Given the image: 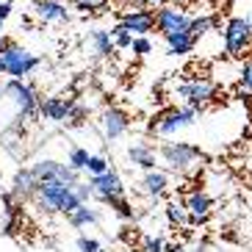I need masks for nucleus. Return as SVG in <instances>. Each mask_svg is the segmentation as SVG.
I'll list each match as a JSON object with an SVG mask.
<instances>
[{
  "label": "nucleus",
  "mask_w": 252,
  "mask_h": 252,
  "mask_svg": "<svg viewBox=\"0 0 252 252\" xmlns=\"http://www.w3.org/2000/svg\"><path fill=\"white\" fill-rule=\"evenodd\" d=\"M33 197H36L39 208L42 211H50V214H67L69 216L75 208H81V202H78L72 189L56 183V180H42Z\"/></svg>",
  "instance_id": "f257e3e1"
},
{
  "label": "nucleus",
  "mask_w": 252,
  "mask_h": 252,
  "mask_svg": "<svg viewBox=\"0 0 252 252\" xmlns=\"http://www.w3.org/2000/svg\"><path fill=\"white\" fill-rule=\"evenodd\" d=\"M0 61H3V75H11L14 81H25L42 64L39 56H33L31 50H25L23 45H14V42H8V47L0 53Z\"/></svg>",
  "instance_id": "f03ea898"
},
{
  "label": "nucleus",
  "mask_w": 252,
  "mask_h": 252,
  "mask_svg": "<svg viewBox=\"0 0 252 252\" xmlns=\"http://www.w3.org/2000/svg\"><path fill=\"white\" fill-rule=\"evenodd\" d=\"M158 156L172 172H189L202 158V150L189 141H163L158 147Z\"/></svg>",
  "instance_id": "7ed1b4c3"
},
{
  "label": "nucleus",
  "mask_w": 252,
  "mask_h": 252,
  "mask_svg": "<svg viewBox=\"0 0 252 252\" xmlns=\"http://www.w3.org/2000/svg\"><path fill=\"white\" fill-rule=\"evenodd\" d=\"M197 114L200 111H194L189 105H183V108H169V111L158 114V117L150 122V133L169 139V136H175L178 130H183V127H191L194 122H197Z\"/></svg>",
  "instance_id": "20e7f679"
},
{
  "label": "nucleus",
  "mask_w": 252,
  "mask_h": 252,
  "mask_svg": "<svg viewBox=\"0 0 252 252\" xmlns=\"http://www.w3.org/2000/svg\"><path fill=\"white\" fill-rule=\"evenodd\" d=\"M175 94L183 100L189 108H194V111H202L208 103H214L216 94H219V86H216L214 81H208V78H191V81L180 83L178 89H175Z\"/></svg>",
  "instance_id": "39448f33"
},
{
  "label": "nucleus",
  "mask_w": 252,
  "mask_h": 252,
  "mask_svg": "<svg viewBox=\"0 0 252 252\" xmlns=\"http://www.w3.org/2000/svg\"><path fill=\"white\" fill-rule=\"evenodd\" d=\"M3 94H8V100L14 103L17 108V119H31L33 114H39V103H42V97L36 94L33 86H28L25 81H11L3 83Z\"/></svg>",
  "instance_id": "423d86ee"
},
{
  "label": "nucleus",
  "mask_w": 252,
  "mask_h": 252,
  "mask_svg": "<svg viewBox=\"0 0 252 252\" xmlns=\"http://www.w3.org/2000/svg\"><path fill=\"white\" fill-rule=\"evenodd\" d=\"M222 39H224V53L233 56V59H241L247 50L252 47V28L244 17H230L224 23L222 31Z\"/></svg>",
  "instance_id": "0eeeda50"
},
{
  "label": "nucleus",
  "mask_w": 252,
  "mask_h": 252,
  "mask_svg": "<svg viewBox=\"0 0 252 252\" xmlns=\"http://www.w3.org/2000/svg\"><path fill=\"white\" fill-rule=\"evenodd\" d=\"M31 172L36 175V180L42 183V180H56V183L67 186V189H72L75 183H81V178H78V172L69 169L67 163L61 161H53V158H39L33 166H31Z\"/></svg>",
  "instance_id": "6e6552de"
},
{
  "label": "nucleus",
  "mask_w": 252,
  "mask_h": 252,
  "mask_svg": "<svg viewBox=\"0 0 252 252\" xmlns=\"http://www.w3.org/2000/svg\"><path fill=\"white\" fill-rule=\"evenodd\" d=\"M89 186H92V194H94L100 202H105V205H108L111 200L125 197V183H122V178H119V172H114V169L89 178Z\"/></svg>",
  "instance_id": "1a4fd4ad"
},
{
  "label": "nucleus",
  "mask_w": 252,
  "mask_h": 252,
  "mask_svg": "<svg viewBox=\"0 0 252 252\" xmlns=\"http://www.w3.org/2000/svg\"><path fill=\"white\" fill-rule=\"evenodd\" d=\"M189 23H191V17L186 14L180 6H166L156 8V31L161 36H169V33H178V31H189Z\"/></svg>",
  "instance_id": "9d476101"
},
{
  "label": "nucleus",
  "mask_w": 252,
  "mask_h": 252,
  "mask_svg": "<svg viewBox=\"0 0 252 252\" xmlns=\"http://www.w3.org/2000/svg\"><path fill=\"white\" fill-rule=\"evenodd\" d=\"M119 25L133 33V36H150L156 31V11L150 8H133V11H122L119 14Z\"/></svg>",
  "instance_id": "9b49d317"
},
{
  "label": "nucleus",
  "mask_w": 252,
  "mask_h": 252,
  "mask_svg": "<svg viewBox=\"0 0 252 252\" xmlns=\"http://www.w3.org/2000/svg\"><path fill=\"white\" fill-rule=\"evenodd\" d=\"M186 211H189V222L191 227H197V224H205L208 219H211V208H214V200H211V194L202 191V189H194L189 197H186Z\"/></svg>",
  "instance_id": "f8f14e48"
},
{
  "label": "nucleus",
  "mask_w": 252,
  "mask_h": 252,
  "mask_svg": "<svg viewBox=\"0 0 252 252\" xmlns=\"http://www.w3.org/2000/svg\"><path fill=\"white\" fill-rule=\"evenodd\" d=\"M100 127H103V136L108 141H117L130 130V114L122 108H105L100 117Z\"/></svg>",
  "instance_id": "ddd939ff"
},
{
  "label": "nucleus",
  "mask_w": 252,
  "mask_h": 252,
  "mask_svg": "<svg viewBox=\"0 0 252 252\" xmlns=\"http://www.w3.org/2000/svg\"><path fill=\"white\" fill-rule=\"evenodd\" d=\"M33 14L42 23H69V8L61 0H33Z\"/></svg>",
  "instance_id": "4468645a"
},
{
  "label": "nucleus",
  "mask_w": 252,
  "mask_h": 252,
  "mask_svg": "<svg viewBox=\"0 0 252 252\" xmlns=\"http://www.w3.org/2000/svg\"><path fill=\"white\" fill-rule=\"evenodd\" d=\"M72 108H75V100H64V97H47V100L39 103V114L47 122H67Z\"/></svg>",
  "instance_id": "2eb2a0df"
},
{
  "label": "nucleus",
  "mask_w": 252,
  "mask_h": 252,
  "mask_svg": "<svg viewBox=\"0 0 252 252\" xmlns=\"http://www.w3.org/2000/svg\"><path fill=\"white\" fill-rule=\"evenodd\" d=\"M127 161H130V166H139L144 172L156 169V147L150 141H136L127 147Z\"/></svg>",
  "instance_id": "dca6fc26"
},
{
  "label": "nucleus",
  "mask_w": 252,
  "mask_h": 252,
  "mask_svg": "<svg viewBox=\"0 0 252 252\" xmlns=\"http://www.w3.org/2000/svg\"><path fill=\"white\" fill-rule=\"evenodd\" d=\"M86 47L92 50V56H97V59H108L114 53V39H111V31L105 28H97L89 33V39H86Z\"/></svg>",
  "instance_id": "f3484780"
},
{
  "label": "nucleus",
  "mask_w": 252,
  "mask_h": 252,
  "mask_svg": "<svg viewBox=\"0 0 252 252\" xmlns=\"http://www.w3.org/2000/svg\"><path fill=\"white\" fill-rule=\"evenodd\" d=\"M163 42H166V53H169V56H189V53H194V47H197V39H194L189 31L169 33V36H163Z\"/></svg>",
  "instance_id": "a211bd4d"
},
{
  "label": "nucleus",
  "mask_w": 252,
  "mask_h": 252,
  "mask_svg": "<svg viewBox=\"0 0 252 252\" xmlns=\"http://www.w3.org/2000/svg\"><path fill=\"white\" fill-rule=\"evenodd\" d=\"M36 189H39V180L31 169H17L14 172V180H11V194H14V197H23V200L25 197H33Z\"/></svg>",
  "instance_id": "6ab92c4d"
},
{
  "label": "nucleus",
  "mask_w": 252,
  "mask_h": 252,
  "mask_svg": "<svg viewBox=\"0 0 252 252\" xmlns=\"http://www.w3.org/2000/svg\"><path fill=\"white\" fill-rule=\"evenodd\" d=\"M141 186H144V191L150 194V197H163V194L169 191V175L161 169H150L144 172V178H141Z\"/></svg>",
  "instance_id": "aec40b11"
},
{
  "label": "nucleus",
  "mask_w": 252,
  "mask_h": 252,
  "mask_svg": "<svg viewBox=\"0 0 252 252\" xmlns=\"http://www.w3.org/2000/svg\"><path fill=\"white\" fill-rule=\"evenodd\" d=\"M97 222H100V211L89 208V202L81 208H75L72 214H69V224L72 227H86V224H97Z\"/></svg>",
  "instance_id": "412c9836"
},
{
  "label": "nucleus",
  "mask_w": 252,
  "mask_h": 252,
  "mask_svg": "<svg viewBox=\"0 0 252 252\" xmlns=\"http://www.w3.org/2000/svg\"><path fill=\"white\" fill-rule=\"evenodd\" d=\"M211 28H214V17H191V23H189V33H191L197 42H200L202 36H208L211 33Z\"/></svg>",
  "instance_id": "4be33fe9"
},
{
  "label": "nucleus",
  "mask_w": 252,
  "mask_h": 252,
  "mask_svg": "<svg viewBox=\"0 0 252 252\" xmlns=\"http://www.w3.org/2000/svg\"><path fill=\"white\" fill-rule=\"evenodd\" d=\"M166 219H169L172 224H180V227H183V224L189 222V211H186V202H183V200H172L169 205H166Z\"/></svg>",
  "instance_id": "5701e85b"
},
{
  "label": "nucleus",
  "mask_w": 252,
  "mask_h": 252,
  "mask_svg": "<svg viewBox=\"0 0 252 252\" xmlns=\"http://www.w3.org/2000/svg\"><path fill=\"white\" fill-rule=\"evenodd\" d=\"M86 163H89V150H83V147H72V150H69V158H67L69 169H75L78 175H81V172L86 169Z\"/></svg>",
  "instance_id": "b1692460"
},
{
  "label": "nucleus",
  "mask_w": 252,
  "mask_h": 252,
  "mask_svg": "<svg viewBox=\"0 0 252 252\" xmlns=\"http://www.w3.org/2000/svg\"><path fill=\"white\" fill-rule=\"evenodd\" d=\"M111 39H114V50H130V45H133V33H127L119 23L111 28Z\"/></svg>",
  "instance_id": "393cba45"
},
{
  "label": "nucleus",
  "mask_w": 252,
  "mask_h": 252,
  "mask_svg": "<svg viewBox=\"0 0 252 252\" xmlns=\"http://www.w3.org/2000/svg\"><path fill=\"white\" fill-rule=\"evenodd\" d=\"M75 8L83 11V14H92V11H108L111 0H72Z\"/></svg>",
  "instance_id": "a878e982"
},
{
  "label": "nucleus",
  "mask_w": 252,
  "mask_h": 252,
  "mask_svg": "<svg viewBox=\"0 0 252 252\" xmlns=\"http://www.w3.org/2000/svg\"><path fill=\"white\" fill-rule=\"evenodd\" d=\"M108 205L114 208V214H117L119 219H133V216H136V208L130 205V202H127L125 197H119V200H111Z\"/></svg>",
  "instance_id": "bb28decb"
},
{
  "label": "nucleus",
  "mask_w": 252,
  "mask_h": 252,
  "mask_svg": "<svg viewBox=\"0 0 252 252\" xmlns=\"http://www.w3.org/2000/svg\"><path fill=\"white\" fill-rule=\"evenodd\" d=\"M111 166H108V161H105L103 156H89V163H86V172H89V178H94V175H103V172H108Z\"/></svg>",
  "instance_id": "cd10ccee"
},
{
  "label": "nucleus",
  "mask_w": 252,
  "mask_h": 252,
  "mask_svg": "<svg viewBox=\"0 0 252 252\" xmlns=\"http://www.w3.org/2000/svg\"><path fill=\"white\" fill-rule=\"evenodd\" d=\"M130 50H133V56H150L153 53V39L150 36H133V45H130Z\"/></svg>",
  "instance_id": "c85d7f7f"
},
{
  "label": "nucleus",
  "mask_w": 252,
  "mask_h": 252,
  "mask_svg": "<svg viewBox=\"0 0 252 252\" xmlns=\"http://www.w3.org/2000/svg\"><path fill=\"white\" fill-rule=\"evenodd\" d=\"M75 247H78V252H103V244L97 238H89V236H81L75 241Z\"/></svg>",
  "instance_id": "c756f323"
},
{
  "label": "nucleus",
  "mask_w": 252,
  "mask_h": 252,
  "mask_svg": "<svg viewBox=\"0 0 252 252\" xmlns=\"http://www.w3.org/2000/svg\"><path fill=\"white\" fill-rule=\"evenodd\" d=\"M163 238L161 236H144L141 238V252H163Z\"/></svg>",
  "instance_id": "7c9ffc66"
},
{
  "label": "nucleus",
  "mask_w": 252,
  "mask_h": 252,
  "mask_svg": "<svg viewBox=\"0 0 252 252\" xmlns=\"http://www.w3.org/2000/svg\"><path fill=\"white\" fill-rule=\"evenodd\" d=\"M238 81H241V86L252 94V59H247L244 64H241V69H238Z\"/></svg>",
  "instance_id": "2f4dec72"
},
{
  "label": "nucleus",
  "mask_w": 252,
  "mask_h": 252,
  "mask_svg": "<svg viewBox=\"0 0 252 252\" xmlns=\"http://www.w3.org/2000/svg\"><path fill=\"white\" fill-rule=\"evenodd\" d=\"M72 191H75V197H78V202H81V205H86V202L94 197V194H92V186H89V183H75V186H72Z\"/></svg>",
  "instance_id": "473e14b6"
},
{
  "label": "nucleus",
  "mask_w": 252,
  "mask_h": 252,
  "mask_svg": "<svg viewBox=\"0 0 252 252\" xmlns=\"http://www.w3.org/2000/svg\"><path fill=\"white\" fill-rule=\"evenodd\" d=\"M136 6H141V8H150V11H156V8H161V6H166L169 0H133Z\"/></svg>",
  "instance_id": "72a5a7b5"
},
{
  "label": "nucleus",
  "mask_w": 252,
  "mask_h": 252,
  "mask_svg": "<svg viewBox=\"0 0 252 252\" xmlns=\"http://www.w3.org/2000/svg\"><path fill=\"white\" fill-rule=\"evenodd\" d=\"M11 11H14V6H11L8 0H3V3H0V23H6L8 17H11Z\"/></svg>",
  "instance_id": "f704fd0d"
},
{
  "label": "nucleus",
  "mask_w": 252,
  "mask_h": 252,
  "mask_svg": "<svg viewBox=\"0 0 252 252\" xmlns=\"http://www.w3.org/2000/svg\"><path fill=\"white\" fill-rule=\"evenodd\" d=\"M163 252H186L180 244H169V247H163Z\"/></svg>",
  "instance_id": "c9c22d12"
},
{
  "label": "nucleus",
  "mask_w": 252,
  "mask_h": 252,
  "mask_svg": "<svg viewBox=\"0 0 252 252\" xmlns=\"http://www.w3.org/2000/svg\"><path fill=\"white\" fill-rule=\"evenodd\" d=\"M6 47H8V39H6V36H3V33H0V53L6 50Z\"/></svg>",
  "instance_id": "e433bc0d"
},
{
  "label": "nucleus",
  "mask_w": 252,
  "mask_h": 252,
  "mask_svg": "<svg viewBox=\"0 0 252 252\" xmlns=\"http://www.w3.org/2000/svg\"><path fill=\"white\" fill-rule=\"evenodd\" d=\"M244 20H247V23H250V28H252V11H250V14L244 17Z\"/></svg>",
  "instance_id": "4c0bfd02"
},
{
  "label": "nucleus",
  "mask_w": 252,
  "mask_h": 252,
  "mask_svg": "<svg viewBox=\"0 0 252 252\" xmlns=\"http://www.w3.org/2000/svg\"><path fill=\"white\" fill-rule=\"evenodd\" d=\"M0 75H3V61H0Z\"/></svg>",
  "instance_id": "58836bf2"
},
{
  "label": "nucleus",
  "mask_w": 252,
  "mask_h": 252,
  "mask_svg": "<svg viewBox=\"0 0 252 252\" xmlns=\"http://www.w3.org/2000/svg\"><path fill=\"white\" fill-rule=\"evenodd\" d=\"M0 97H3V83H0Z\"/></svg>",
  "instance_id": "ea45409f"
},
{
  "label": "nucleus",
  "mask_w": 252,
  "mask_h": 252,
  "mask_svg": "<svg viewBox=\"0 0 252 252\" xmlns=\"http://www.w3.org/2000/svg\"><path fill=\"white\" fill-rule=\"evenodd\" d=\"M0 28H3V23H0Z\"/></svg>",
  "instance_id": "a19ab883"
},
{
  "label": "nucleus",
  "mask_w": 252,
  "mask_h": 252,
  "mask_svg": "<svg viewBox=\"0 0 252 252\" xmlns=\"http://www.w3.org/2000/svg\"><path fill=\"white\" fill-rule=\"evenodd\" d=\"M0 3H3V0H0Z\"/></svg>",
  "instance_id": "79ce46f5"
},
{
  "label": "nucleus",
  "mask_w": 252,
  "mask_h": 252,
  "mask_svg": "<svg viewBox=\"0 0 252 252\" xmlns=\"http://www.w3.org/2000/svg\"><path fill=\"white\" fill-rule=\"evenodd\" d=\"M130 252H133V250H130Z\"/></svg>",
  "instance_id": "37998d69"
}]
</instances>
